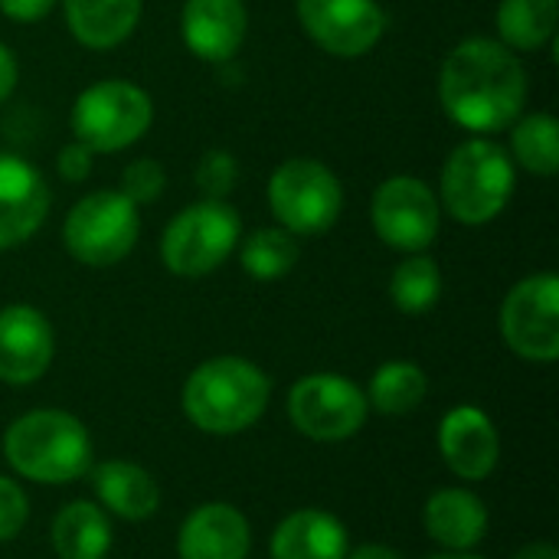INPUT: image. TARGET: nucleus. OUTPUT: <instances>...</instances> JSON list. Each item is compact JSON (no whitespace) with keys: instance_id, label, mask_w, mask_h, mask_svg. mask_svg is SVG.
Masks as SVG:
<instances>
[{"instance_id":"1a4fd4ad","label":"nucleus","mask_w":559,"mask_h":559,"mask_svg":"<svg viewBox=\"0 0 559 559\" xmlns=\"http://www.w3.org/2000/svg\"><path fill=\"white\" fill-rule=\"evenodd\" d=\"M367 413V393L341 373H311L288 390V419L314 442H344L357 436Z\"/></svg>"},{"instance_id":"39448f33","label":"nucleus","mask_w":559,"mask_h":559,"mask_svg":"<svg viewBox=\"0 0 559 559\" xmlns=\"http://www.w3.org/2000/svg\"><path fill=\"white\" fill-rule=\"evenodd\" d=\"M154 121L151 95L124 79H102L79 92L72 105V134L92 154L124 151L147 134Z\"/></svg>"},{"instance_id":"7ed1b4c3","label":"nucleus","mask_w":559,"mask_h":559,"mask_svg":"<svg viewBox=\"0 0 559 559\" xmlns=\"http://www.w3.org/2000/svg\"><path fill=\"white\" fill-rule=\"evenodd\" d=\"M7 465L39 485L75 481L92 468L88 429L62 409H33L3 432Z\"/></svg>"},{"instance_id":"a878e982","label":"nucleus","mask_w":559,"mask_h":559,"mask_svg":"<svg viewBox=\"0 0 559 559\" xmlns=\"http://www.w3.org/2000/svg\"><path fill=\"white\" fill-rule=\"evenodd\" d=\"M242 269L259 278V282H275L288 275L298 262V242L288 229L282 226H265L246 236L242 252H239Z\"/></svg>"},{"instance_id":"f704fd0d","label":"nucleus","mask_w":559,"mask_h":559,"mask_svg":"<svg viewBox=\"0 0 559 559\" xmlns=\"http://www.w3.org/2000/svg\"><path fill=\"white\" fill-rule=\"evenodd\" d=\"M514 559H559V550L554 544H527L514 554Z\"/></svg>"},{"instance_id":"6e6552de","label":"nucleus","mask_w":559,"mask_h":559,"mask_svg":"<svg viewBox=\"0 0 559 559\" xmlns=\"http://www.w3.org/2000/svg\"><path fill=\"white\" fill-rule=\"evenodd\" d=\"M269 206L292 236H321L344 210V187L321 160L292 157L269 180Z\"/></svg>"},{"instance_id":"f257e3e1","label":"nucleus","mask_w":559,"mask_h":559,"mask_svg":"<svg viewBox=\"0 0 559 559\" xmlns=\"http://www.w3.org/2000/svg\"><path fill=\"white\" fill-rule=\"evenodd\" d=\"M445 115L475 134H495L514 124L527 105V72L501 39L475 36L459 43L439 75Z\"/></svg>"},{"instance_id":"f03ea898","label":"nucleus","mask_w":559,"mask_h":559,"mask_svg":"<svg viewBox=\"0 0 559 559\" xmlns=\"http://www.w3.org/2000/svg\"><path fill=\"white\" fill-rule=\"evenodd\" d=\"M269 377L242 357H213L183 383L187 419L210 436H236L255 426L269 406Z\"/></svg>"},{"instance_id":"473e14b6","label":"nucleus","mask_w":559,"mask_h":559,"mask_svg":"<svg viewBox=\"0 0 559 559\" xmlns=\"http://www.w3.org/2000/svg\"><path fill=\"white\" fill-rule=\"evenodd\" d=\"M16 79H20V66H16V56L0 43V105L13 95L16 88Z\"/></svg>"},{"instance_id":"412c9836","label":"nucleus","mask_w":559,"mask_h":559,"mask_svg":"<svg viewBox=\"0 0 559 559\" xmlns=\"http://www.w3.org/2000/svg\"><path fill=\"white\" fill-rule=\"evenodd\" d=\"M62 7L72 36L88 49L124 43L141 20V0H62Z\"/></svg>"},{"instance_id":"0eeeda50","label":"nucleus","mask_w":559,"mask_h":559,"mask_svg":"<svg viewBox=\"0 0 559 559\" xmlns=\"http://www.w3.org/2000/svg\"><path fill=\"white\" fill-rule=\"evenodd\" d=\"M138 233V206L121 190H95L69 210L62 242L75 262L108 269L134 249Z\"/></svg>"},{"instance_id":"9b49d317","label":"nucleus","mask_w":559,"mask_h":559,"mask_svg":"<svg viewBox=\"0 0 559 559\" xmlns=\"http://www.w3.org/2000/svg\"><path fill=\"white\" fill-rule=\"evenodd\" d=\"M439 200L419 177L400 174L377 187L370 219L377 236L400 252H423L439 236Z\"/></svg>"},{"instance_id":"c85d7f7f","label":"nucleus","mask_w":559,"mask_h":559,"mask_svg":"<svg viewBox=\"0 0 559 559\" xmlns=\"http://www.w3.org/2000/svg\"><path fill=\"white\" fill-rule=\"evenodd\" d=\"M167 187V174L157 160L151 157H138L124 167L121 174V193L134 203V206H144V203H154Z\"/></svg>"},{"instance_id":"f8f14e48","label":"nucleus","mask_w":559,"mask_h":559,"mask_svg":"<svg viewBox=\"0 0 559 559\" xmlns=\"http://www.w3.org/2000/svg\"><path fill=\"white\" fill-rule=\"evenodd\" d=\"M305 33L337 59L367 56L386 33V13L377 0H298Z\"/></svg>"},{"instance_id":"a211bd4d","label":"nucleus","mask_w":559,"mask_h":559,"mask_svg":"<svg viewBox=\"0 0 559 559\" xmlns=\"http://www.w3.org/2000/svg\"><path fill=\"white\" fill-rule=\"evenodd\" d=\"M423 524L445 550H472L488 531V508L465 488H442L426 501Z\"/></svg>"},{"instance_id":"c756f323","label":"nucleus","mask_w":559,"mask_h":559,"mask_svg":"<svg viewBox=\"0 0 559 559\" xmlns=\"http://www.w3.org/2000/svg\"><path fill=\"white\" fill-rule=\"evenodd\" d=\"M29 518V501L20 485L0 475V544L13 540Z\"/></svg>"},{"instance_id":"2f4dec72","label":"nucleus","mask_w":559,"mask_h":559,"mask_svg":"<svg viewBox=\"0 0 559 559\" xmlns=\"http://www.w3.org/2000/svg\"><path fill=\"white\" fill-rule=\"evenodd\" d=\"M52 7H56V0H0V13L16 20V23H36Z\"/></svg>"},{"instance_id":"f3484780","label":"nucleus","mask_w":559,"mask_h":559,"mask_svg":"<svg viewBox=\"0 0 559 559\" xmlns=\"http://www.w3.org/2000/svg\"><path fill=\"white\" fill-rule=\"evenodd\" d=\"M249 547L252 531L246 514L223 501L197 508L177 534L180 559H246Z\"/></svg>"},{"instance_id":"bb28decb","label":"nucleus","mask_w":559,"mask_h":559,"mask_svg":"<svg viewBox=\"0 0 559 559\" xmlns=\"http://www.w3.org/2000/svg\"><path fill=\"white\" fill-rule=\"evenodd\" d=\"M442 295V272L429 255H413L393 269L390 298L403 314H426Z\"/></svg>"},{"instance_id":"2eb2a0df","label":"nucleus","mask_w":559,"mask_h":559,"mask_svg":"<svg viewBox=\"0 0 559 559\" xmlns=\"http://www.w3.org/2000/svg\"><path fill=\"white\" fill-rule=\"evenodd\" d=\"M439 452L459 478L481 481L495 472L501 459V439L495 423L481 409L459 406L445 413L439 426Z\"/></svg>"},{"instance_id":"cd10ccee","label":"nucleus","mask_w":559,"mask_h":559,"mask_svg":"<svg viewBox=\"0 0 559 559\" xmlns=\"http://www.w3.org/2000/svg\"><path fill=\"white\" fill-rule=\"evenodd\" d=\"M236 177H239V164L229 151H206L193 170V180L206 200H226L229 190L236 187Z\"/></svg>"},{"instance_id":"20e7f679","label":"nucleus","mask_w":559,"mask_h":559,"mask_svg":"<svg viewBox=\"0 0 559 559\" xmlns=\"http://www.w3.org/2000/svg\"><path fill=\"white\" fill-rule=\"evenodd\" d=\"M439 190L452 219L465 226L491 223L514 197V160L501 144L472 138L449 154Z\"/></svg>"},{"instance_id":"b1692460","label":"nucleus","mask_w":559,"mask_h":559,"mask_svg":"<svg viewBox=\"0 0 559 559\" xmlns=\"http://www.w3.org/2000/svg\"><path fill=\"white\" fill-rule=\"evenodd\" d=\"M426 393H429V380L423 367L409 360H390L373 373L367 403L383 416H406L416 406H423Z\"/></svg>"},{"instance_id":"dca6fc26","label":"nucleus","mask_w":559,"mask_h":559,"mask_svg":"<svg viewBox=\"0 0 559 559\" xmlns=\"http://www.w3.org/2000/svg\"><path fill=\"white\" fill-rule=\"evenodd\" d=\"M249 29V10L242 0H187L180 13V33L187 49L206 62H229Z\"/></svg>"},{"instance_id":"72a5a7b5","label":"nucleus","mask_w":559,"mask_h":559,"mask_svg":"<svg viewBox=\"0 0 559 559\" xmlns=\"http://www.w3.org/2000/svg\"><path fill=\"white\" fill-rule=\"evenodd\" d=\"M347 559H403V554H396L393 547H383V544H364L354 554H347Z\"/></svg>"},{"instance_id":"5701e85b","label":"nucleus","mask_w":559,"mask_h":559,"mask_svg":"<svg viewBox=\"0 0 559 559\" xmlns=\"http://www.w3.org/2000/svg\"><path fill=\"white\" fill-rule=\"evenodd\" d=\"M557 0H501L498 36L508 49L534 52L557 33Z\"/></svg>"},{"instance_id":"4468645a","label":"nucleus","mask_w":559,"mask_h":559,"mask_svg":"<svg viewBox=\"0 0 559 559\" xmlns=\"http://www.w3.org/2000/svg\"><path fill=\"white\" fill-rule=\"evenodd\" d=\"M49 213L46 177L23 157L0 151V252L26 242Z\"/></svg>"},{"instance_id":"9d476101","label":"nucleus","mask_w":559,"mask_h":559,"mask_svg":"<svg viewBox=\"0 0 559 559\" xmlns=\"http://www.w3.org/2000/svg\"><path fill=\"white\" fill-rule=\"evenodd\" d=\"M504 344L534 364H554L559 357V278L554 272L518 282L501 305Z\"/></svg>"},{"instance_id":"ddd939ff","label":"nucleus","mask_w":559,"mask_h":559,"mask_svg":"<svg viewBox=\"0 0 559 559\" xmlns=\"http://www.w3.org/2000/svg\"><path fill=\"white\" fill-rule=\"evenodd\" d=\"M52 328L43 311L10 305L0 311V380L10 386L36 383L52 364Z\"/></svg>"},{"instance_id":"6ab92c4d","label":"nucleus","mask_w":559,"mask_h":559,"mask_svg":"<svg viewBox=\"0 0 559 559\" xmlns=\"http://www.w3.org/2000/svg\"><path fill=\"white\" fill-rule=\"evenodd\" d=\"M347 554L344 524L318 508L288 514L272 537V559H347Z\"/></svg>"},{"instance_id":"4be33fe9","label":"nucleus","mask_w":559,"mask_h":559,"mask_svg":"<svg viewBox=\"0 0 559 559\" xmlns=\"http://www.w3.org/2000/svg\"><path fill=\"white\" fill-rule=\"evenodd\" d=\"M52 550L59 559H105L111 550L108 514L88 501H72L52 518Z\"/></svg>"},{"instance_id":"423d86ee","label":"nucleus","mask_w":559,"mask_h":559,"mask_svg":"<svg viewBox=\"0 0 559 559\" xmlns=\"http://www.w3.org/2000/svg\"><path fill=\"white\" fill-rule=\"evenodd\" d=\"M242 219L226 200L183 206L160 236V259L180 278H200L219 269L239 246Z\"/></svg>"},{"instance_id":"aec40b11","label":"nucleus","mask_w":559,"mask_h":559,"mask_svg":"<svg viewBox=\"0 0 559 559\" xmlns=\"http://www.w3.org/2000/svg\"><path fill=\"white\" fill-rule=\"evenodd\" d=\"M92 485L105 511L121 521H147L160 508V488L141 465L131 462H102L92 472Z\"/></svg>"},{"instance_id":"393cba45","label":"nucleus","mask_w":559,"mask_h":559,"mask_svg":"<svg viewBox=\"0 0 559 559\" xmlns=\"http://www.w3.org/2000/svg\"><path fill=\"white\" fill-rule=\"evenodd\" d=\"M511 151L518 164L537 177H554L559 170V124L554 115L534 111L521 121H514L511 131Z\"/></svg>"},{"instance_id":"c9c22d12","label":"nucleus","mask_w":559,"mask_h":559,"mask_svg":"<svg viewBox=\"0 0 559 559\" xmlns=\"http://www.w3.org/2000/svg\"><path fill=\"white\" fill-rule=\"evenodd\" d=\"M429 559H485V557H475V554H468V550H445V554H439V557H429Z\"/></svg>"},{"instance_id":"7c9ffc66","label":"nucleus","mask_w":559,"mask_h":559,"mask_svg":"<svg viewBox=\"0 0 559 559\" xmlns=\"http://www.w3.org/2000/svg\"><path fill=\"white\" fill-rule=\"evenodd\" d=\"M92 164H95V154H92L85 144H79V141L66 144V147L59 151V157H56V170H59L69 183H82V180L92 174Z\"/></svg>"}]
</instances>
